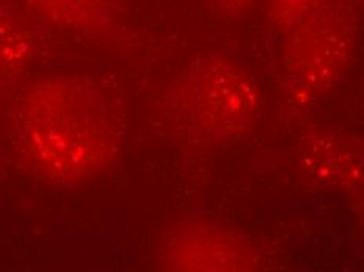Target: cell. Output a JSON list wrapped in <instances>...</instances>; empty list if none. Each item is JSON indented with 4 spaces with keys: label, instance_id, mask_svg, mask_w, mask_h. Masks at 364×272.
Here are the masks:
<instances>
[{
    "label": "cell",
    "instance_id": "5",
    "mask_svg": "<svg viewBox=\"0 0 364 272\" xmlns=\"http://www.w3.org/2000/svg\"><path fill=\"white\" fill-rule=\"evenodd\" d=\"M225 6H231V9H242V6L247 5L250 0H220Z\"/></svg>",
    "mask_w": 364,
    "mask_h": 272
},
{
    "label": "cell",
    "instance_id": "3",
    "mask_svg": "<svg viewBox=\"0 0 364 272\" xmlns=\"http://www.w3.org/2000/svg\"><path fill=\"white\" fill-rule=\"evenodd\" d=\"M165 266L174 271H250L253 253L230 233L209 225H187L165 247Z\"/></svg>",
    "mask_w": 364,
    "mask_h": 272
},
{
    "label": "cell",
    "instance_id": "4",
    "mask_svg": "<svg viewBox=\"0 0 364 272\" xmlns=\"http://www.w3.org/2000/svg\"><path fill=\"white\" fill-rule=\"evenodd\" d=\"M30 4L48 18L71 24L87 22L101 6L100 0H30Z\"/></svg>",
    "mask_w": 364,
    "mask_h": 272
},
{
    "label": "cell",
    "instance_id": "1",
    "mask_svg": "<svg viewBox=\"0 0 364 272\" xmlns=\"http://www.w3.org/2000/svg\"><path fill=\"white\" fill-rule=\"evenodd\" d=\"M35 161L60 177L88 175L115 155L117 139L100 96L55 82L35 88L22 113Z\"/></svg>",
    "mask_w": 364,
    "mask_h": 272
},
{
    "label": "cell",
    "instance_id": "2",
    "mask_svg": "<svg viewBox=\"0 0 364 272\" xmlns=\"http://www.w3.org/2000/svg\"><path fill=\"white\" fill-rule=\"evenodd\" d=\"M191 105L203 126L230 132L252 122L257 100L253 85L244 75L225 65H209L193 75Z\"/></svg>",
    "mask_w": 364,
    "mask_h": 272
}]
</instances>
